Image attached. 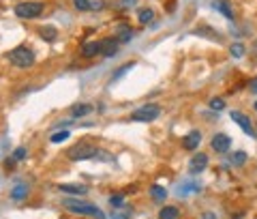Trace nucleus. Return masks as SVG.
<instances>
[{"label": "nucleus", "mask_w": 257, "mask_h": 219, "mask_svg": "<svg viewBox=\"0 0 257 219\" xmlns=\"http://www.w3.org/2000/svg\"><path fill=\"white\" fill-rule=\"evenodd\" d=\"M62 206L69 208V210H73V213H77V215H88V217H94V219H107L105 213H103L99 206L88 204V202L77 200V198H64L62 200Z\"/></svg>", "instance_id": "nucleus-1"}, {"label": "nucleus", "mask_w": 257, "mask_h": 219, "mask_svg": "<svg viewBox=\"0 0 257 219\" xmlns=\"http://www.w3.org/2000/svg\"><path fill=\"white\" fill-rule=\"evenodd\" d=\"M7 58H9V62L13 64V67L28 69V67L35 64V52L26 45H20V47H15V50H11L9 54H7Z\"/></svg>", "instance_id": "nucleus-2"}, {"label": "nucleus", "mask_w": 257, "mask_h": 219, "mask_svg": "<svg viewBox=\"0 0 257 219\" xmlns=\"http://www.w3.org/2000/svg\"><path fill=\"white\" fill-rule=\"evenodd\" d=\"M96 155H99V149L90 142H79L73 149L67 151V157L71 161H86V159H94Z\"/></svg>", "instance_id": "nucleus-3"}, {"label": "nucleus", "mask_w": 257, "mask_h": 219, "mask_svg": "<svg viewBox=\"0 0 257 219\" xmlns=\"http://www.w3.org/2000/svg\"><path fill=\"white\" fill-rule=\"evenodd\" d=\"M43 13V3H35V0H26L15 7V15L22 20H35Z\"/></svg>", "instance_id": "nucleus-4"}, {"label": "nucleus", "mask_w": 257, "mask_h": 219, "mask_svg": "<svg viewBox=\"0 0 257 219\" xmlns=\"http://www.w3.org/2000/svg\"><path fill=\"white\" fill-rule=\"evenodd\" d=\"M161 114V108L157 103H146L142 105V108L133 110L131 114V120H140V123H152V120H157Z\"/></svg>", "instance_id": "nucleus-5"}, {"label": "nucleus", "mask_w": 257, "mask_h": 219, "mask_svg": "<svg viewBox=\"0 0 257 219\" xmlns=\"http://www.w3.org/2000/svg\"><path fill=\"white\" fill-rule=\"evenodd\" d=\"M229 118L234 120V123L242 129L244 133H248V135H255V129H253V125H251V120H248V116H244V114H240V112H229Z\"/></svg>", "instance_id": "nucleus-6"}, {"label": "nucleus", "mask_w": 257, "mask_h": 219, "mask_svg": "<svg viewBox=\"0 0 257 219\" xmlns=\"http://www.w3.org/2000/svg\"><path fill=\"white\" fill-rule=\"evenodd\" d=\"M210 146H212L216 153H227L229 146H231V140H229L227 133H216V135H212Z\"/></svg>", "instance_id": "nucleus-7"}, {"label": "nucleus", "mask_w": 257, "mask_h": 219, "mask_svg": "<svg viewBox=\"0 0 257 219\" xmlns=\"http://www.w3.org/2000/svg\"><path fill=\"white\" fill-rule=\"evenodd\" d=\"M118 45H120V41L116 37H107V39H103L101 41V54L105 56V58H111L116 52H118Z\"/></svg>", "instance_id": "nucleus-8"}, {"label": "nucleus", "mask_w": 257, "mask_h": 219, "mask_svg": "<svg viewBox=\"0 0 257 219\" xmlns=\"http://www.w3.org/2000/svg\"><path fill=\"white\" fill-rule=\"evenodd\" d=\"M208 166V157L204 155V153H197L195 157L191 159V164H189V172L191 174H199V172H204Z\"/></svg>", "instance_id": "nucleus-9"}, {"label": "nucleus", "mask_w": 257, "mask_h": 219, "mask_svg": "<svg viewBox=\"0 0 257 219\" xmlns=\"http://www.w3.org/2000/svg\"><path fill=\"white\" fill-rule=\"evenodd\" d=\"M114 37L118 39L120 43H128L131 41V37H133V30L128 28V24H118L116 30H114Z\"/></svg>", "instance_id": "nucleus-10"}, {"label": "nucleus", "mask_w": 257, "mask_h": 219, "mask_svg": "<svg viewBox=\"0 0 257 219\" xmlns=\"http://www.w3.org/2000/svg\"><path fill=\"white\" fill-rule=\"evenodd\" d=\"M199 142H202V133L199 131H191V133L184 135V140H182V144H184V149L187 151H195L199 146Z\"/></svg>", "instance_id": "nucleus-11"}, {"label": "nucleus", "mask_w": 257, "mask_h": 219, "mask_svg": "<svg viewBox=\"0 0 257 219\" xmlns=\"http://www.w3.org/2000/svg\"><path fill=\"white\" fill-rule=\"evenodd\" d=\"M96 54H101V41H86L82 45V56L86 58H94Z\"/></svg>", "instance_id": "nucleus-12"}, {"label": "nucleus", "mask_w": 257, "mask_h": 219, "mask_svg": "<svg viewBox=\"0 0 257 219\" xmlns=\"http://www.w3.org/2000/svg\"><path fill=\"white\" fill-rule=\"evenodd\" d=\"M26 196H28V185H24V183H18V185H15V187L11 189V200H13V202H22Z\"/></svg>", "instance_id": "nucleus-13"}, {"label": "nucleus", "mask_w": 257, "mask_h": 219, "mask_svg": "<svg viewBox=\"0 0 257 219\" xmlns=\"http://www.w3.org/2000/svg\"><path fill=\"white\" fill-rule=\"evenodd\" d=\"M150 196H152V200H155L157 204H163L165 198H167V189L161 187V185H152V187H150Z\"/></svg>", "instance_id": "nucleus-14"}, {"label": "nucleus", "mask_w": 257, "mask_h": 219, "mask_svg": "<svg viewBox=\"0 0 257 219\" xmlns=\"http://www.w3.org/2000/svg\"><path fill=\"white\" fill-rule=\"evenodd\" d=\"M90 112H92V105L90 103H79V105H75V108H73L71 114H73V118H82V116H88Z\"/></svg>", "instance_id": "nucleus-15"}, {"label": "nucleus", "mask_w": 257, "mask_h": 219, "mask_svg": "<svg viewBox=\"0 0 257 219\" xmlns=\"http://www.w3.org/2000/svg\"><path fill=\"white\" fill-rule=\"evenodd\" d=\"M58 189L64 191V193H75V196L77 193H82L84 196V193L88 191V187H84V185H58Z\"/></svg>", "instance_id": "nucleus-16"}, {"label": "nucleus", "mask_w": 257, "mask_h": 219, "mask_svg": "<svg viewBox=\"0 0 257 219\" xmlns=\"http://www.w3.org/2000/svg\"><path fill=\"white\" fill-rule=\"evenodd\" d=\"M41 37H43V41L54 43L56 37H58V30H56L54 26H43V28H41Z\"/></svg>", "instance_id": "nucleus-17"}, {"label": "nucleus", "mask_w": 257, "mask_h": 219, "mask_svg": "<svg viewBox=\"0 0 257 219\" xmlns=\"http://www.w3.org/2000/svg\"><path fill=\"white\" fill-rule=\"evenodd\" d=\"M159 219H178V208L176 206H163L159 213Z\"/></svg>", "instance_id": "nucleus-18"}, {"label": "nucleus", "mask_w": 257, "mask_h": 219, "mask_svg": "<svg viewBox=\"0 0 257 219\" xmlns=\"http://www.w3.org/2000/svg\"><path fill=\"white\" fill-rule=\"evenodd\" d=\"M135 5H138V0H116L114 3V7L120 11H128V9H133Z\"/></svg>", "instance_id": "nucleus-19"}, {"label": "nucleus", "mask_w": 257, "mask_h": 219, "mask_svg": "<svg viewBox=\"0 0 257 219\" xmlns=\"http://www.w3.org/2000/svg\"><path fill=\"white\" fill-rule=\"evenodd\" d=\"M138 18H140L142 24H150L152 20H155V11H152V9H142Z\"/></svg>", "instance_id": "nucleus-20"}, {"label": "nucleus", "mask_w": 257, "mask_h": 219, "mask_svg": "<svg viewBox=\"0 0 257 219\" xmlns=\"http://www.w3.org/2000/svg\"><path fill=\"white\" fill-rule=\"evenodd\" d=\"M244 52H246V47L242 43H234V45H231V56H234V58H242Z\"/></svg>", "instance_id": "nucleus-21"}, {"label": "nucleus", "mask_w": 257, "mask_h": 219, "mask_svg": "<svg viewBox=\"0 0 257 219\" xmlns=\"http://www.w3.org/2000/svg\"><path fill=\"white\" fill-rule=\"evenodd\" d=\"M244 161H246V153H242V151H238L231 155V164L234 166H244Z\"/></svg>", "instance_id": "nucleus-22"}, {"label": "nucleus", "mask_w": 257, "mask_h": 219, "mask_svg": "<svg viewBox=\"0 0 257 219\" xmlns=\"http://www.w3.org/2000/svg\"><path fill=\"white\" fill-rule=\"evenodd\" d=\"M73 5H75L77 11H90V9H92V3H90V0H73Z\"/></svg>", "instance_id": "nucleus-23"}, {"label": "nucleus", "mask_w": 257, "mask_h": 219, "mask_svg": "<svg viewBox=\"0 0 257 219\" xmlns=\"http://www.w3.org/2000/svg\"><path fill=\"white\" fill-rule=\"evenodd\" d=\"M69 135H71L69 131H56V133L50 137V142H52V144H60V142H64V140H67Z\"/></svg>", "instance_id": "nucleus-24"}, {"label": "nucleus", "mask_w": 257, "mask_h": 219, "mask_svg": "<svg viewBox=\"0 0 257 219\" xmlns=\"http://www.w3.org/2000/svg\"><path fill=\"white\" fill-rule=\"evenodd\" d=\"M212 7H216V9H219L223 15H225V18H229V20H234V13H231V9H227V5H225V3H214Z\"/></svg>", "instance_id": "nucleus-25"}, {"label": "nucleus", "mask_w": 257, "mask_h": 219, "mask_svg": "<svg viewBox=\"0 0 257 219\" xmlns=\"http://www.w3.org/2000/svg\"><path fill=\"white\" fill-rule=\"evenodd\" d=\"M210 108L216 110V112H219V110H225V101L221 99V97H212V99H210Z\"/></svg>", "instance_id": "nucleus-26"}, {"label": "nucleus", "mask_w": 257, "mask_h": 219, "mask_svg": "<svg viewBox=\"0 0 257 219\" xmlns=\"http://www.w3.org/2000/svg\"><path fill=\"white\" fill-rule=\"evenodd\" d=\"M122 202H124V198L120 196V193H116V196L109 198V204H111V206H122Z\"/></svg>", "instance_id": "nucleus-27"}, {"label": "nucleus", "mask_w": 257, "mask_h": 219, "mask_svg": "<svg viewBox=\"0 0 257 219\" xmlns=\"http://www.w3.org/2000/svg\"><path fill=\"white\" fill-rule=\"evenodd\" d=\"M133 67V62H128V64H124V67H120L118 71H116V76H114V80H120V78H122L124 76V73L128 71V69H131Z\"/></svg>", "instance_id": "nucleus-28"}, {"label": "nucleus", "mask_w": 257, "mask_h": 219, "mask_svg": "<svg viewBox=\"0 0 257 219\" xmlns=\"http://www.w3.org/2000/svg\"><path fill=\"white\" fill-rule=\"evenodd\" d=\"M24 157H26V149H15V151H13V159H15V161H20V159H24Z\"/></svg>", "instance_id": "nucleus-29"}, {"label": "nucleus", "mask_w": 257, "mask_h": 219, "mask_svg": "<svg viewBox=\"0 0 257 219\" xmlns=\"http://www.w3.org/2000/svg\"><path fill=\"white\" fill-rule=\"evenodd\" d=\"M248 91H251V93H255V95H257V78H253L251 82H248Z\"/></svg>", "instance_id": "nucleus-30"}, {"label": "nucleus", "mask_w": 257, "mask_h": 219, "mask_svg": "<svg viewBox=\"0 0 257 219\" xmlns=\"http://www.w3.org/2000/svg\"><path fill=\"white\" fill-rule=\"evenodd\" d=\"M202 219H216V215H214V213H210V210H206Z\"/></svg>", "instance_id": "nucleus-31"}, {"label": "nucleus", "mask_w": 257, "mask_h": 219, "mask_svg": "<svg viewBox=\"0 0 257 219\" xmlns=\"http://www.w3.org/2000/svg\"><path fill=\"white\" fill-rule=\"evenodd\" d=\"M255 54H257V41H255Z\"/></svg>", "instance_id": "nucleus-32"}, {"label": "nucleus", "mask_w": 257, "mask_h": 219, "mask_svg": "<svg viewBox=\"0 0 257 219\" xmlns=\"http://www.w3.org/2000/svg\"><path fill=\"white\" fill-rule=\"evenodd\" d=\"M255 112H257V101H255Z\"/></svg>", "instance_id": "nucleus-33"}]
</instances>
